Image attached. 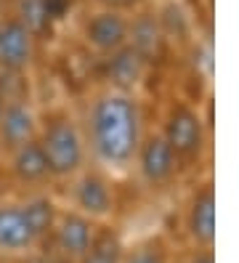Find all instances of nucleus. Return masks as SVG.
Segmentation results:
<instances>
[{
	"label": "nucleus",
	"instance_id": "1",
	"mask_svg": "<svg viewBox=\"0 0 239 263\" xmlns=\"http://www.w3.org/2000/svg\"><path fill=\"white\" fill-rule=\"evenodd\" d=\"M77 115L83 122L90 162L109 170L112 176L127 173L146 133V109L141 96L96 88L85 96Z\"/></svg>",
	"mask_w": 239,
	"mask_h": 263
},
{
	"label": "nucleus",
	"instance_id": "2",
	"mask_svg": "<svg viewBox=\"0 0 239 263\" xmlns=\"http://www.w3.org/2000/svg\"><path fill=\"white\" fill-rule=\"evenodd\" d=\"M38 144L48 160L56 186L67 183L90 162L83 122L77 109L69 104H53L48 109H40Z\"/></svg>",
	"mask_w": 239,
	"mask_h": 263
},
{
	"label": "nucleus",
	"instance_id": "3",
	"mask_svg": "<svg viewBox=\"0 0 239 263\" xmlns=\"http://www.w3.org/2000/svg\"><path fill=\"white\" fill-rule=\"evenodd\" d=\"M157 130L170 144L175 157L181 160L183 173L194 170L205 162L210 154L213 141V115H210V99L202 109L199 101H191L183 96H173L165 101L162 115H159Z\"/></svg>",
	"mask_w": 239,
	"mask_h": 263
},
{
	"label": "nucleus",
	"instance_id": "4",
	"mask_svg": "<svg viewBox=\"0 0 239 263\" xmlns=\"http://www.w3.org/2000/svg\"><path fill=\"white\" fill-rule=\"evenodd\" d=\"M61 205L88 215L96 223H106L117 213V178L109 170L88 162L77 176L61 183Z\"/></svg>",
	"mask_w": 239,
	"mask_h": 263
},
{
	"label": "nucleus",
	"instance_id": "5",
	"mask_svg": "<svg viewBox=\"0 0 239 263\" xmlns=\"http://www.w3.org/2000/svg\"><path fill=\"white\" fill-rule=\"evenodd\" d=\"M133 173L141 189H146L149 194H162L170 192L186 173L181 160L175 157V152L170 149V144L162 138L157 128H146L143 133L138 152L133 157Z\"/></svg>",
	"mask_w": 239,
	"mask_h": 263
},
{
	"label": "nucleus",
	"instance_id": "6",
	"mask_svg": "<svg viewBox=\"0 0 239 263\" xmlns=\"http://www.w3.org/2000/svg\"><path fill=\"white\" fill-rule=\"evenodd\" d=\"M127 24L131 13L90 6L77 19V43L93 56L104 59L127 45Z\"/></svg>",
	"mask_w": 239,
	"mask_h": 263
},
{
	"label": "nucleus",
	"instance_id": "7",
	"mask_svg": "<svg viewBox=\"0 0 239 263\" xmlns=\"http://www.w3.org/2000/svg\"><path fill=\"white\" fill-rule=\"evenodd\" d=\"M127 45L146 61V64L159 72L170 67V59L175 51L170 48V43L162 32V27L157 22L154 13V0H149L146 6H141L131 13V24H127Z\"/></svg>",
	"mask_w": 239,
	"mask_h": 263
},
{
	"label": "nucleus",
	"instance_id": "8",
	"mask_svg": "<svg viewBox=\"0 0 239 263\" xmlns=\"http://www.w3.org/2000/svg\"><path fill=\"white\" fill-rule=\"evenodd\" d=\"M183 231L194 250L215 247V183L213 176L197 178L183 208Z\"/></svg>",
	"mask_w": 239,
	"mask_h": 263
},
{
	"label": "nucleus",
	"instance_id": "9",
	"mask_svg": "<svg viewBox=\"0 0 239 263\" xmlns=\"http://www.w3.org/2000/svg\"><path fill=\"white\" fill-rule=\"evenodd\" d=\"M152 74H154V69L131 45H125V48L99 59V88H106V90L141 96V90Z\"/></svg>",
	"mask_w": 239,
	"mask_h": 263
},
{
	"label": "nucleus",
	"instance_id": "10",
	"mask_svg": "<svg viewBox=\"0 0 239 263\" xmlns=\"http://www.w3.org/2000/svg\"><path fill=\"white\" fill-rule=\"evenodd\" d=\"M6 183L13 189H19L22 194L48 192L56 186L38 138L6 154Z\"/></svg>",
	"mask_w": 239,
	"mask_h": 263
},
{
	"label": "nucleus",
	"instance_id": "11",
	"mask_svg": "<svg viewBox=\"0 0 239 263\" xmlns=\"http://www.w3.org/2000/svg\"><path fill=\"white\" fill-rule=\"evenodd\" d=\"M96 226H99V223L90 221L88 215L61 205L59 221H56V226L51 231V237H48V242H43L40 247L51 250L53 255H59L61 260H67V263H77L80 258L85 255L88 247H90V239L96 234Z\"/></svg>",
	"mask_w": 239,
	"mask_h": 263
},
{
	"label": "nucleus",
	"instance_id": "12",
	"mask_svg": "<svg viewBox=\"0 0 239 263\" xmlns=\"http://www.w3.org/2000/svg\"><path fill=\"white\" fill-rule=\"evenodd\" d=\"M40 43L13 16L0 11V69L3 72H32L38 61Z\"/></svg>",
	"mask_w": 239,
	"mask_h": 263
},
{
	"label": "nucleus",
	"instance_id": "13",
	"mask_svg": "<svg viewBox=\"0 0 239 263\" xmlns=\"http://www.w3.org/2000/svg\"><path fill=\"white\" fill-rule=\"evenodd\" d=\"M154 13L175 53H186L199 40V19L183 0H154Z\"/></svg>",
	"mask_w": 239,
	"mask_h": 263
},
{
	"label": "nucleus",
	"instance_id": "14",
	"mask_svg": "<svg viewBox=\"0 0 239 263\" xmlns=\"http://www.w3.org/2000/svg\"><path fill=\"white\" fill-rule=\"evenodd\" d=\"M40 128V109L35 101H8L0 115V146L3 152H13L22 144L38 138Z\"/></svg>",
	"mask_w": 239,
	"mask_h": 263
},
{
	"label": "nucleus",
	"instance_id": "15",
	"mask_svg": "<svg viewBox=\"0 0 239 263\" xmlns=\"http://www.w3.org/2000/svg\"><path fill=\"white\" fill-rule=\"evenodd\" d=\"M35 239L24 221L19 199L0 197V255L3 258H22L35 250Z\"/></svg>",
	"mask_w": 239,
	"mask_h": 263
},
{
	"label": "nucleus",
	"instance_id": "16",
	"mask_svg": "<svg viewBox=\"0 0 239 263\" xmlns=\"http://www.w3.org/2000/svg\"><path fill=\"white\" fill-rule=\"evenodd\" d=\"M19 208L24 213V221L32 231V239L40 247L43 242H48L51 231L59 221L61 213V199L53 189L48 192H32V194H22L19 197Z\"/></svg>",
	"mask_w": 239,
	"mask_h": 263
},
{
	"label": "nucleus",
	"instance_id": "17",
	"mask_svg": "<svg viewBox=\"0 0 239 263\" xmlns=\"http://www.w3.org/2000/svg\"><path fill=\"white\" fill-rule=\"evenodd\" d=\"M3 13L13 16L40 45L43 43H51L56 37V29L59 27L51 22V16H48L45 0H11L8 8Z\"/></svg>",
	"mask_w": 239,
	"mask_h": 263
},
{
	"label": "nucleus",
	"instance_id": "18",
	"mask_svg": "<svg viewBox=\"0 0 239 263\" xmlns=\"http://www.w3.org/2000/svg\"><path fill=\"white\" fill-rule=\"evenodd\" d=\"M125 250H127V245H125V237H122V229L117 223L106 221V223L96 226L90 247L77 263H122Z\"/></svg>",
	"mask_w": 239,
	"mask_h": 263
},
{
	"label": "nucleus",
	"instance_id": "19",
	"mask_svg": "<svg viewBox=\"0 0 239 263\" xmlns=\"http://www.w3.org/2000/svg\"><path fill=\"white\" fill-rule=\"evenodd\" d=\"M173 247L162 234H149L125 250L122 263H173Z\"/></svg>",
	"mask_w": 239,
	"mask_h": 263
},
{
	"label": "nucleus",
	"instance_id": "20",
	"mask_svg": "<svg viewBox=\"0 0 239 263\" xmlns=\"http://www.w3.org/2000/svg\"><path fill=\"white\" fill-rule=\"evenodd\" d=\"M90 6H99V8H112V11H122V13H133L136 8L146 6L149 0H88Z\"/></svg>",
	"mask_w": 239,
	"mask_h": 263
},
{
	"label": "nucleus",
	"instance_id": "21",
	"mask_svg": "<svg viewBox=\"0 0 239 263\" xmlns=\"http://www.w3.org/2000/svg\"><path fill=\"white\" fill-rule=\"evenodd\" d=\"M6 181V152H3V146H0V183Z\"/></svg>",
	"mask_w": 239,
	"mask_h": 263
},
{
	"label": "nucleus",
	"instance_id": "22",
	"mask_svg": "<svg viewBox=\"0 0 239 263\" xmlns=\"http://www.w3.org/2000/svg\"><path fill=\"white\" fill-rule=\"evenodd\" d=\"M3 109H6V96H3V90H0V115H3Z\"/></svg>",
	"mask_w": 239,
	"mask_h": 263
},
{
	"label": "nucleus",
	"instance_id": "23",
	"mask_svg": "<svg viewBox=\"0 0 239 263\" xmlns=\"http://www.w3.org/2000/svg\"><path fill=\"white\" fill-rule=\"evenodd\" d=\"M173 263H183V260H181V258H178V260H173Z\"/></svg>",
	"mask_w": 239,
	"mask_h": 263
},
{
	"label": "nucleus",
	"instance_id": "24",
	"mask_svg": "<svg viewBox=\"0 0 239 263\" xmlns=\"http://www.w3.org/2000/svg\"><path fill=\"white\" fill-rule=\"evenodd\" d=\"M183 3H191V0H183Z\"/></svg>",
	"mask_w": 239,
	"mask_h": 263
}]
</instances>
